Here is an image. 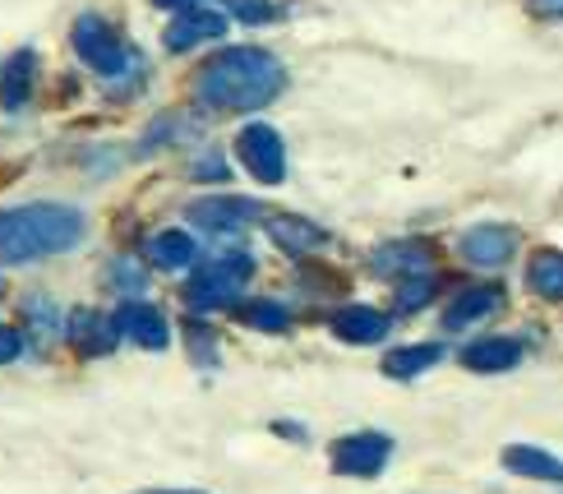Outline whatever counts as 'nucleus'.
I'll return each mask as SVG.
<instances>
[{
	"mask_svg": "<svg viewBox=\"0 0 563 494\" xmlns=\"http://www.w3.org/2000/svg\"><path fill=\"white\" fill-rule=\"evenodd\" d=\"M139 494H208V490H139Z\"/></svg>",
	"mask_w": 563,
	"mask_h": 494,
	"instance_id": "nucleus-31",
	"label": "nucleus"
},
{
	"mask_svg": "<svg viewBox=\"0 0 563 494\" xmlns=\"http://www.w3.org/2000/svg\"><path fill=\"white\" fill-rule=\"evenodd\" d=\"M69 42H75L79 61L92 69V75H102V79H111V84H115V79H130V75H139V69H144L139 52L111 29L102 14H79Z\"/></svg>",
	"mask_w": 563,
	"mask_h": 494,
	"instance_id": "nucleus-3",
	"label": "nucleus"
},
{
	"mask_svg": "<svg viewBox=\"0 0 563 494\" xmlns=\"http://www.w3.org/2000/svg\"><path fill=\"white\" fill-rule=\"evenodd\" d=\"M443 361V347L439 342H416V347H397L384 356V374L388 380H416V374H426Z\"/></svg>",
	"mask_w": 563,
	"mask_h": 494,
	"instance_id": "nucleus-20",
	"label": "nucleus"
},
{
	"mask_svg": "<svg viewBox=\"0 0 563 494\" xmlns=\"http://www.w3.org/2000/svg\"><path fill=\"white\" fill-rule=\"evenodd\" d=\"M531 14H541V19H563V0H527Z\"/></svg>",
	"mask_w": 563,
	"mask_h": 494,
	"instance_id": "nucleus-29",
	"label": "nucleus"
},
{
	"mask_svg": "<svg viewBox=\"0 0 563 494\" xmlns=\"http://www.w3.org/2000/svg\"><path fill=\"white\" fill-rule=\"evenodd\" d=\"M19 351H23V338L14 333V328H0V365L19 361Z\"/></svg>",
	"mask_w": 563,
	"mask_h": 494,
	"instance_id": "nucleus-28",
	"label": "nucleus"
},
{
	"mask_svg": "<svg viewBox=\"0 0 563 494\" xmlns=\"http://www.w3.org/2000/svg\"><path fill=\"white\" fill-rule=\"evenodd\" d=\"M65 338H69V347L79 351V356H107V351L121 342L115 338V323L111 319H102L98 310H75L65 319Z\"/></svg>",
	"mask_w": 563,
	"mask_h": 494,
	"instance_id": "nucleus-14",
	"label": "nucleus"
},
{
	"mask_svg": "<svg viewBox=\"0 0 563 494\" xmlns=\"http://www.w3.org/2000/svg\"><path fill=\"white\" fill-rule=\"evenodd\" d=\"M388 328L393 319L384 310H374V305H346V310L333 315V333L351 347H374V342H384L388 338Z\"/></svg>",
	"mask_w": 563,
	"mask_h": 494,
	"instance_id": "nucleus-13",
	"label": "nucleus"
},
{
	"mask_svg": "<svg viewBox=\"0 0 563 494\" xmlns=\"http://www.w3.org/2000/svg\"><path fill=\"white\" fill-rule=\"evenodd\" d=\"M144 254H148L153 268L180 273V268H190L199 259V245H195V237H185V231H157V237L144 245Z\"/></svg>",
	"mask_w": 563,
	"mask_h": 494,
	"instance_id": "nucleus-19",
	"label": "nucleus"
},
{
	"mask_svg": "<svg viewBox=\"0 0 563 494\" xmlns=\"http://www.w3.org/2000/svg\"><path fill=\"white\" fill-rule=\"evenodd\" d=\"M518 254V231L499 227V222H481L462 237V259L476 268H504L508 259Z\"/></svg>",
	"mask_w": 563,
	"mask_h": 494,
	"instance_id": "nucleus-10",
	"label": "nucleus"
},
{
	"mask_svg": "<svg viewBox=\"0 0 563 494\" xmlns=\"http://www.w3.org/2000/svg\"><path fill=\"white\" fill-rule=\"evenodd\" d=\"M111 323H115V338H125V342H134V347H144V351H162L172 342V328H167V319H162V310L157 305H148V300H125L121 310L111 315Z\"/></svg>",
	"mask_w": 563,
	"mask_h": 494,
	"instance_id": "nucleus-8",
	"label": "nucleus"
},
{
	"mask_svg": "<svg viewBox=\"0 0 563 494\" xmlns=\"http://www.w3.org/2000/svg\"><path fill=\"white\" fill-rule=\"evenodd\" d=\"M499 310H504L499 287H466V292L453 296L449 310H443V328H449V333H462V328H472V323L499 315Z\"/></svg>",
	"mask_w": 563,
	"mask_h": 494,
	"instance_id": "nucleus-15",
	"label": "nucleus"
},
{
	"mask_svg": "<svg viewBox=\"0 0 563 494\" xmlns=\"http://www.w3.org/2000/svg\"><path fill=\"white\" fill-rule=\"evenodd\" d=\"M434 300V277L430 273H416V277H402L397 287V315H411V310H426Z\"/></svg>",
	"mask_w": 563,
	"mask_h": 494,
	"instance_id": "nucleus-23",
	"label": "nucleus"
},
{
	"mask_svg": "<svg viewBox=\"0 0 563 494\" xmlns=\"http://www.w3.org/2000/svg\"><path fill=\"white\" fill-rule=\"evenodd\" d=\"M33 84H37V56L23 46V52H14L5 65H0V107L23 111L33 98Z\"/></svg>",
	"mask_w": 563,
	"mask_h": 494,
	"instance_id": "nucleus-18",
	"label": "nucleus"
},
{
	"mask_svg": "<svg viewBox=\"0 0 563 494\" xmlns=\"http://www.w3.org/2000/svg\"><path fill=\"white\" fill-rule=\"evenodd\" d=\"M264 231L273 237V245L287 250V254H314V250L328 245V231L310 218H296V213H268Z\"/></svg>",
	"mask_w": 563,
	"mask_h": 494,
	"instance_id": "nucleus-12",
	"label": "nucleus"
},
{
	"mask_svg": "<svg viewBox=\"0 0 563 494\" xmlns=\"http://www.w3.org/2000/svg\"><path fill=\"white\" fill-rule=\"evenodd\" d=\"M527 282H531V292H536V296H545V300H563V254H559V250H541V254H531V264H527Z\"/></svg>",
	"mask_w": 563,
	"mask_h": 494,
	"instance_id": "nucleus-21",
	"label": "nucleus"
},
{
	"mask_svg": "<svg viewBox=\"0 0 563 494\" xmlns=\"http://www.w3.org/2000/svg\"><path fill=\"white\" fill-rule=\"evenodd\" d=\"M369 268L379 277H416V273H430V245L420 241H393V245H379L369 254Z\"/></svg>",
	"mask_w": 563,
	"mask_h": 494,
	"instance_id": "nucleus-16",
	"label": "nucleus"
},
{
	"mask_svg": "<svg viewBox=\"0 0 563 494\" xmlns=\"http://www.w3.org/2000/svg\"><path fill=\"white\" fill-rule=\"evenodd\" d=\"M195 176L199 180H227V162L218 153H208L203 162H195Z\"/></svg>",
	"mask_w": 563,
	"mask_h": 494,
	"instance_id": "nucleus-27",
	"label": "nucleus"
},
{
	"mask_svg": "<svg viewBox=\"0 0 563 494\" xmlns=\"http://www.w3.org/2000/svg\"><path fill=\"white\" fill-rule=\"evenodd\" d=\"M393 458V439L384 430H356V435H342L333 449H328V462H333L338 476H351V481H369L379 476Z\"/></svg>",
	"mask_w": 563,
	"mask_h": 494,
	"instance_id": "nucleus-5",
	"label": "nucleus"
},
{
	"mask_svg": "<svg viewBox=\"0 0 563 494\" xmlns=\"http://www.w3.org/2000/svg\"><path fill=\"white\" fill-rule=\"evenodd\" d=\"M190 351L199 356V365H213V361H218V342L208 338L203 323H190Z\"/></svg>",
	"mask_w": 563,
	"mask_h": 494,
	"instance_id": "nucleus-26",
	"label": "nucleus"
},
{
	"mask_svg": "<svg viewBox=\"0 0 563 494\" xmlns=\"http://www.w3.org/2000/svg\"><path fill=\"white\" fill-rule=\"evenodd\" d=\"M157 10H190V6H203V0H153Z\"/></svg>",
	"mask_w": 563,
	"mask_h": 494,
	"instance_id": "nucleus-30",
	"label": "nucleus"
},
{
	"mask_svg": "<svg viewBox=\"0 0 563 494\" xmlns=\"http://www.w3.org/2000/svg\"><path fill=\"white\" fill-rule=\"evenodd\" d=\"M88 218L69 204L0 208V264H37L84 241Z\"/></svg>",
	"mask_w": 563,
	"mask_h": 494,
	"instance_id": "nucleus-2",
	"label": "nucleus"
},
{
	"mask_svg": "<svg viewBox=\"0 0 563 494\" xmlns=\"http://www.w3.org/2000/svg\"><path fill=\"white\" fill-rule=\"evenodd\" d=\"M250 277H254V259L245 250H227V254L195 268L185 296H190L195 310H227V305H236V296L245 292Z\"/></svg>",
	"mask_w": 563,
	"mask_h": 494,
	"instance_id": "nucleus-4",
	"label": "nucleus"
},
{
	"mask_svg": "<svg viewBox=\"0 0 563 494\" xmlns=\"http://www.w3.org/2000/svg\"><path fill=\"white\" fill-rule=\"evenodd\" d=\"M236 157L260 185H282L287 180V144H282V134L273 125H264V121H250L236 134Z\"/></svg>",
	"mask_w": 563,
	"mask_h": 494,
	"instance_id": "nucleus-6",
	"label": "nucleus"
},
{
	"mask_svg": "<svg viewBox=\"0 0 563 494\" xmlns=\"http://www.w3.org/2000/svg\"><path fill=\"white\" fill-rule=\"evenodd\" d=\"M227 33V14L222 10H208V6H190V10H176V19L167 23V52H195L203 42H218Z\"/></svg>",
	"mask_w": 563,
	"mask_h": 494,
	"instance_id": "nucleus-9",
	"label": "nucleus"
},
{
	"mask_svg": "<svg viewBox=\"0 0 563 494\" xmlns=\"http://www.w3.org/2000/svg\"><path fill=\"white\" fill-rule=\"evenodd\" d=\"M107 277L115 282V292H125V296H139V292H144V268H139L134 259H115Z\"/></svg>",
	"mask_w": 563,
	"mask_h": 494,
	"instance_id": "nucleus-25",
	"label": "nucleus"
},
{
	"mask_svg": "<svg viewBox=\"0 0 563 494\" xmlns=\"http://www.w3.org/2000/svg\"><path fill=\"white\" fill-rule=\"evenodd\" d=\"M499 462H504V472H512V476L563 485V458L536 449V443H508V449L499 453Z\"/></svg>",
	"mask_w": 563,
	"mask_h": 494,
	"instance_id": "nucleus-17",
	"label": "nucleus"
},
{
	"mask_svg": "<svg viewBox=\"0 0 563 494\" xmlns=\"http://www.w3.org/2000/svg\"><path fill=\"white\" fill-rule=\"evenodd\" d=\"M287 88V69L264 46H227L195 75V102L208 111H264Z\"/></svg>",
	"mask_w": 563,
	"mask_h": 494,
	"instance_id": "nucleus-1",
	"label": "nucleus"
},
{
	"mask_svg": "<svg viewBox=\"0 0 563 494\" xmlns=\"http://www.w3.org/2000/svg\"><path fill=\"white\" fill-rule=\"evenodd\" d=\"M264 218V208L254 199H241V195H208V199H195L190 204V222L199 231H208V237H241V231Z\"/></svg>",
	"mask_w": 563,
	"mask_h": 494,
	"instance_id": "nucleus-7",
	"label": "nucleus"
},
{
	"mask_svg": "<svg viewBox=\"0 0 563 494\" xmlns=\"http://www.w3.org/2000/svg\"><path fill=\"white\" fill-rule=\"evenodd\" d=\"M522 356H527L522 338H481L462 351V365L472 374H508L522 365Z\"/></svg>",
	"mask_w": 563,
	"mask_h": 494,
	"instance_id": "nucleus-11",
	"label": "nucleus"
},
{
	"mask_svg": "<svg viewBox=\"0 0 563 494\" xmlns=\"http://www.w3.org/2000/svg\"><path fill=\"white\" fill-rule=\"evenodd\" d=\"M241 319L250 328H260V333H287L291 328V310L282 300H250L241 305Z\"/></svg>",
	"mask_w": 563,
	"mask_h": 494,
	"instance_id": "nucleus-22",
	"label": "nucleus"
},
{
	"mask_svg": "<svg viewBox=\"0 0 563 494\" xmlns=\"http://www.w3.org/2000/svg\"><path fill=\"white\" fill-rule=\"evenodd\" d=\"M227 14L241 19V23H273L282 10L273 6V0H227Z\"/></svg>",
	"mask_w": 563,
	"mask_h": 494,
	"instance_id": "nucleus-24",
	"label": "nucleus"
}]
</instances>
